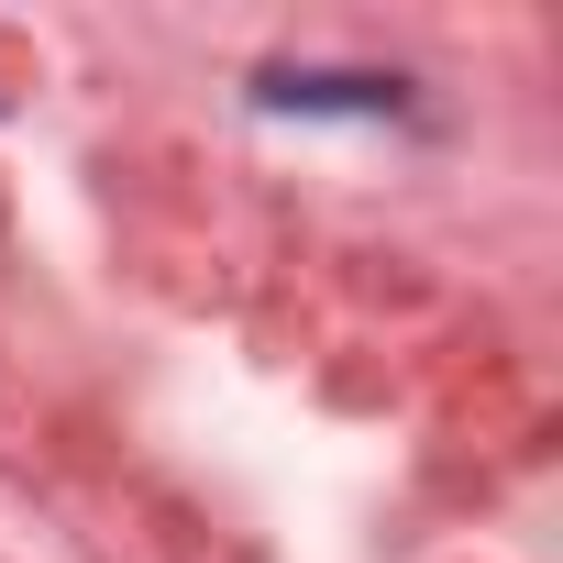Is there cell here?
<instances>
[{
    "label": "cell",
    "instance_id": "cell-1",
    "mask_svg": "<svg viewBox=\"0 0 563 563\" xmlns=\"http://www.w3.org/2000/svg\"><path fill=\"white\" fill-rule=\"evenodd\" d=\"M265 111H398V78H299V67H276Z\"/></svg>",
    "mask_w": 563,
    "mask_h": 563
}]
</instances>
